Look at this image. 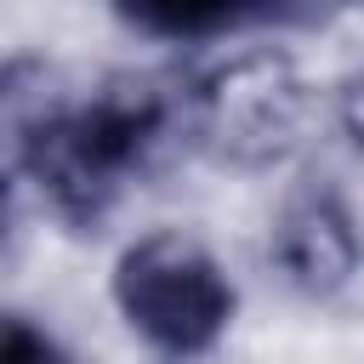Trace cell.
I'll return each instance as SVG.
<instances>
[{
    "label": "cell",
    "mask_w": 364,
    "mask_h": 364,
    "mask_svg": "<svg viewBox=\"0 0 364 364\" xmlns=\"http://www.w3.org/2000/svg\"><path fill=\"white\" fill-rule=\"evenodd\" d=\"M6 233H11V182L0 171V245H6Z\"/></svg>",
    "instance_id": "9c48e42d"
},
{
    "label": "cell",
    "mask_w": 364,
    "mask_h": 364,
    "mask_svg": "<svg viewBox=\"0 0 364 364\" xmlns=\"http://www.w3.org/2000/svg\"><path fill=\"white\" fill-rule=\"evenodd\" d=\"M114 6L154 40H210L250 17V0H114Z\"/></svg>",
    "instance_id": "5b68a950"
},
{
    "label": "cell",
    "mask_w": 364,
    "mask_h": 364,
    "mask_svg": "<svg viewBox=\"0 0 364 364\" xmlns=\"http://www.w3.org/2000/svg\"><path fill=\"white\" fill-rule=\"evenodd\" d=\"M324 0H250V17H318Z\"/></svg>",
    "instance_id": "ba28073f"
},
{
    "label": "cell",
    "mask_w": 364,
    "mask_h": 364,
    "mask_svg": "<svg viewBox=\"0 0 364 364\" xmlns=\"http://www.w3.org/2000/svg\"><path fill=\"white\" fill-rule=\"evenodd\" d=\"M176 125H182V102H171L154 85L119 80L85 102L28 119L23 125V171L51 199V210L63 222L91 228L165 154Z\"/></svg>",
    "instance_id": "6da1fadb"
},
{
    "label": "cell",
    "mask_w": 364,
    "mask_h": 364,
    "mask_svg": "<svg viewBox=\"0 0 364 364\" xmlns=\"http://www.w3.org/2000/svg\"><path fill=\"white\" fill-rule=\"evenodd\" d=\"M125 324L171 358H199L233 324V284L216 256L182 233H148L114 262Z\"/></svg>",
    "instance_id": "7a4b0ae2"
},
{
    "label": "cell",
    "mask_w": 364,
    "mask_h": 364,
    "mask_svg": "<svg viewBox=\"0 0 364 364\" xmlns=\"http://www.w3.org/2000/svg\"><path fill=\"white\" fill-rule=\"evenodd\" d=\"M307 91L290 57L245 51L182 91V131L228 165H273L290 154Z\"/></svg>",
    "instance_id": "3957f363"
},
{
    "label": "cell",
    "mask_w": 364,
    "mask_h": 364,
    "mask_svg": "<svg viewBox=\"0 0 364 364\" xmlns=\"http://www.w3.org/2000/svg\"><path fill=\"white\" fill-rule=\"evenodd\" d=\"M336 125H341V136L364 154V74L341 80V91H336Z\"/></svg>",
    "instance_id": "52a82bcc"
},
{
    "label": "cell",
    "mask_w": 364,
    "mask_h": 364,
    "mask_svg": "<svg viewBox=\"0 0 364 364\" xmlns=\"http://www.w3.org/2000/svg\"><path fill=\"white\" fill-rule=\"evenodd\" d=\"M0 364H74V358L23 313H0Z\"/></svg>",
    "instance_id": "8992f818"
},
{
    "label": "cell",
    "mask_w": 364,
    "mask_h": 364,
    "mask_svg": "<svg viewBox=\"0 0 364 364\" xmlns=\"http://www.w3.org/2000/svg\"><path fill=\"white\" fill-rule=\"evenodd\" d=\"M273 262L301 296H341L364 267V233L347 199L324 182L296 188L273 222Z\"/></svg>",
    "instance_id": "277c9868"
}]
</instances>
